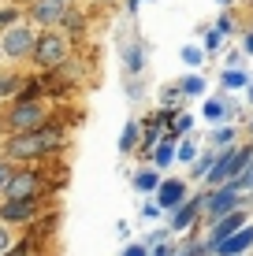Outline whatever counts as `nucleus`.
Masks as SVG:
<instances>
[{
	"label": "nucleus",
	"mask_w": 253,
	"mask_h": 256,
	"mask_svg": "<svg viewBox=\"0 0 253 256\" xmlns=\"http://www.w3.org/2000/svg\"><path fill=\"white\" fill-rule=\"evenodd\" d=\"M67 15V4H60V0H38L34 4V19L38 22H56Z\"/></svg>",
	"instance_id": "nucleus-13"
},
{
	"label": "nucleus",
	"mask_w": 253,
	"mask_h": 256,
	"mask_svg": "<svg viewBox=\"0 0 253 256\" xmlns=\"http://www.w3.org/2000/svg\"><path fill=\"white\" fill-rule=\"evenodd\" d=\"M205 208H208V216H212V223H216V219H223V216H231V212L242 208V193H234L231 186H220V190L208 193Z\"/></svg>",
	"instance_id": "nucleus-6"
},
{
	"label": "nucleus",
	"mask_w": 253,
	"mask_h": 256,
	"mask_svg": "<svg viewBox=\"0 0 253 256\" xmlns=\"http://www.w3.org/2000/svg\"><path fill=\"white\" fill-rule=\"evenodd\" d=\"M41 212V200H4L0 204V219L4 223H30Z\"/></svg>",
	"instance_id": "nucleus-9"
},
{
	"label": "nucleus",
	"mask_w": 253,
	"mask_h": 256,
	"mask_svg": "<svg viewBox=\"0 0 253 256\" xmlns=\"http://www.w3.org/2000/svg\"><path fill=\"white\" fill-rule=\"evenodd\" d=\"M67 52H71V45H67L64 34H41V38L34 41L30 56L38 60V67H60L67 60Z\"/></svg>",
	"instance_id": "nucleus-5"
},
{
	"label": "nucleus",
	"mask_w": 253,
	"mask_h": 256,
	"mask_svg": "<svg viewBox=\"0 0 253 256\" xmlns=\"http://www.w3.org/2000/svg\"><path fill=\"white\" fill-rule=\"evenodd\" d=\"M249 104H253V90H249Z\"/></svg>",
	"instance_id": "nucleus-35"
},
{
	"label": "nucleus",
	"mask_w": 253,
	"mask_h": 256,
	"mask_svg": "<svg viewBox=\"0 0 253 256\" xmlns=\"http://www.w3.org/2000/svg\"><path fill=\"white\" fill-rule=\"evenodd\" d=\"M253 164V145H242V148H223L220 160H216V167L208 171V186H227V182H234L242 171Z\"/></svg>",
	"instance_id": "nucleus-3"
},
{
	"label": "nucleus",
	"mask_w": 253,
	"mask_h": 256,
	"mask_svg": "<svg viewBox=\"0 0 253 256\" xmlns=\"http://www.w3.org/2000/svg\"><path fill=\"white\" fill-rule=\"evenodd\" d=\"M171 130H175V134H186L190 130V116H171Z\"/></svg>",
	"instance_id": "nucleus-26"
},
{
	"label": "nucleus",
	"mask_w": 253,
	"mask_h": 256,
	"mask_svg": "<svg viewBox=\"0 0 253 256\" xmlns=\"http://www.w3.org/2000/svg\"><path fill=\"white\" fill-rule=\"evenodd\" d=\"M249 130H253V122H249Z\"/></svg>",
	"instance_id": "nucleus-38"
},
{
	"label": "nucleus",
	"mask_w": 253,
	"mask_h": 256,
	"mask_svg": "<svg viewBox=\"0 0 253 256\" xmlns=\"http://www.w3.org/2000/svg\"><path fill=\"white\" fill-rule=\"evenodd\" d=\"M34 34L26 30V26H12V30L4 34V41H0V48H4V56H12V60H19V56H30L34 52Z\"/></svg>",
	"instance_id": "nucleus-7"
},
{
	"label": "nucleus",
	"mask_w": 253,
	"mask_h": 256,
	"mask_svg": "<svg viewBox=\"0 0 253 256\" xmlns=\"http://www.w3.org/2000/svg\"><path fill=\"white\" fill-rule=\"evenodd\" d=\"M8 174H12V171H8V167L0 164V186H4V182H8Z\"/></svg>",
	"instance_id": "nucleus-32"
},
{
	"label": "nucleus",
	"mask_w": 253,
	"mask_h": 256,
	"mask_svg": "<svg viewBox=\"0 0 253 256\" xmlns=\"http://www.w3.org/2000/svg\"><path fill=\"white\" fill-rule=\"evenodd\" d=\"M153 160H156V167H168L171 160H175V148H171V141H160V145L153 148Z\"/></svg>",
	"instance_id": "nucleus-15"
},
{
	"label": "nucleus",
	"mask_w": 253,
	"mask_h": 256,
	"mask_svg": "<svg viewBox=\"0 0 253 256\" xmlns=\"http://www.w3.org/2000/svg\"><path fill=\"white\" fill-rule=\"evenodd\" d=\"M220 41H223V34H220V30H212V34H208V38H205V48H216V45H220Z\"/></svg>",
	"instance_id": "nucleus-30"
},
{
	"label": "nucleus",
	"mask_w": 253,
	"mask_h": 256,
	"mask_svg": "<svg viewBox=\"0 0 253 256\" xmlns=\"http://www.w3.org/2000/svg\"><path fill=\"white\" fill-rule=\"evenodd\" d=\"M156 186H160V174H156V171H142V174L134 178V190H142V193H149V190H156Z\"/></svg>",
	"instance_id": "nucleus-18"
},
{
	"label": "nucleus",
	"mask_w": 253,
	"mask_h": 256,
	"mask_svg": "<svg viewBox=\"0 0 253 256\" xmlns=\"http://www.w3.org/2000/svg\"><path fill=\"white\" fill-rule=\"evenodd\" d=\"M194 156H197V148L190 145V141H186V145H179V160H182V164H190Z\"/></svg>",
	"instance_id": "nucleus-28"
},
{
	"label": "nucleus",
	"mask_w": 253,
	"mask_h": 256,
	"mask_svg": "<svg viewBox=\"0 0 253 256\" xmlns=\"http://www.w3.org/2000/svg\"><path fill=\"white\" fill-rule=\"evenodd\" d=\"M123 64L138 74V70H142V48H138V45H130V48H127V56H123Z\"/></svg>",
	"instance_id": "nucleus-21"
},
{
	"label": "nucleus",
	"mask_w": 253,
	"mask_h": 256,
	"mask_svg": "<svg viewBox=\"0 0 253 256\" xmlns=\"http://www.w3.org/2000/svg\"><path fill=\"white\" fill-rule=\"evenodd\" d=\"M186 96H201L205 93V78L201 74H190V78H182V86H179Z\"/></svg>",
	"instance_id": "nucleus-16"
},
{
	"label": "nucleus",
	"mask_w": 253,
	"mask_h": 256,
	"mask_svg": "<svg viewBox=\"0 0 253 256\" xmlns=\"http://www.w3.org/2000/svg\"><path fill=\"white\" fill-rule=\"evenodd\" d=\"M205 252H212V245L208 242H186V245H179L175 256H205Z\"/></svg>",
	"instance_id": "nucleus-17"
},
{
	"label": "nucleus",
	"mask_w": 253,
	"mask_h": 256,
	"mask_svg": "<svg viewBox=\"0 0 253 256\" xmlns=\"http://www.w3.org/2000/svg\"><path fill=\"white\" fill-rule=\"evenodd\" d=\"M12 242H15L12 223H4V219H0V252H12Z\"/></svg>",
	"instance_id": "nucleus-22"
},
{
	"label": "nucleus",
	"mask_w": 253,
	"mask_h": 256,
	"mask_svg": "<svg viewBox=\"0 0 253 256\" xmlns=\"http://www.w3.org/2000/svg\"><path fill=\"white\" fill-rule=\"evenodd\" d=\"M205 119H212V122L227 119V104H223V100H208L205 104Z\"/></svg>",
	"instance_id": "nucleus-20"
},
{
	"label": "nucleus",
	"mask_w": 253,
	"mask_h": 256,
	"mask_svg": "<svg viewBox=\"0 0 253 256\" xmlns=\"http://www.w3.org/2000/svg\"><path fill=\"white\" fill-rule=\"evenodd\" d=\"M138 138H142L138 122H127V126H123V138H119V148H123V152H130V148H138Z\"/></svg>",
	"instance_id": "nucleus-14"
},
{
	"label": "nucleus",
	"mask_w": 253,
	"mask_h": 256,
	"mask_svg": "<svg viewBox=\"0 0 253 256\" xmlns=\"http://www.w3.org/2000/svg\"><path fill=\"white\" fill-rule=\"evenodd\" d=\"M149 256H175V249H171L168 242H160V245H156V249H153Z\"/></svg>",
	"instance_id": "nucleus-29"
},
{
	"label": "nucleus",
	"mask_w": 253,
	"mask_h": 256,
	"mask_svg": "<svg viewBox=\"0 0 253 256\" xmlns=\"http://www.w3.org/2000/svg\"><path fill=\"white\" fill-rule=\"evenodd\" d=\"M19 82H23V78H0V96L19 93Z\"/></svg>",
	"instance_id": "nucleus-25"
},
{
	"label": "nucleus",
	"mask_w": 253,
	"mask_h": 256,
	"mask_svg": "<svg viewBox=\"0 0 253 256\" xmlns=\"http://www.w3.org/2000/svg\"><path fill=\"white\" fill-rule=\"evenodd\" d=\"M220 82L227 86V90H238V86H246V74H242V70H227V74H223Z\"/></svg>",
	"instance_id": "nucleus-24"
},
{
	"label": "nucleus",
	"mask_w": 253,
	"mask_h": 256,
	"mask_svg": "<svg viewBox=\"0 0 253 256\" xmlns=\"http://www.w3.org/2000/svg\"><path fill=\"white\" fill-rule=\"evenodd\" d=\"M0 256H26L23 249H15V252H0Z\"/></svg>",
	"instance_id": "nucleus-34"
},
{
	"label": "nucleus",
	"mask_w": 253,
	"mask_h": 256,
	"mask_svg": "<svg viewBox=\"0 0 253 256\" xmlns=\"http://www.w3.org/2000/svg\"><path fill=\"white\" fill-rule=\"evenodd\" d=\"M0 56H4V48H0Z\"/></svg>",
	"instance_id": "nucleus-37"
},
{
	"label": "nucleus",
	"mask_w": 253,
	"mask_h": 256,
	"mask_svg": "<svg viewBox=\"0 0 253 256\" xmlns=\"http://www.w3.org/2000/svg\"><path fill=\"white\" fill-rule=\"evenodd\" d=\"M231 138H234V130H231V126H223V130H216L212 145H216V148H220V152H223V148H231Z\"/></svg>",
	"instance_id": "nucleus-23"
},
{
	"label": "nucleus",
	"mask_w": 253,
	"mask_h": 256,
	"mask_svg": "<svg viewBox=\"0 0 253 256\" xmlns=\"http://www.w3.org/2000/svg\"><path fill=\"white\" fill-rule=\"evenodd\" d=\"M205 200H208V193L190 197L182 208H175V216H171V230H186V226H194V223H197V212L205 208Z\"/></svg>",
	"instance_id": "nucleus-12"
},
{
	"label": "nucleus",
	"mask_w": 253,
	"mask_h": 256,
	"mask_svg": "<svg viewBox=\"0 0 253 256\" xmlns=\"http://www.w3.org/2000/svg\"><path fill=\"white\" fill-rule=\"evenodd\" d=\"M64 145V130L60 126H41L26 130V134H12L8 141V160H41V156L56 152Z\"/></svg>",
	"instance_id": "nucleus-1"
},
{
	"label": "nucleus",
	"mask_w": 253,
	"mask_h": 256,
	"mask_svg": "<svg viewBox=\"0 0 253 256\" xmlns=\"http://www.w3.org/2000/svg\"><path fill=\"white\" fill-rule=\"evenodd\" d=\"M156 204L160 208H182L186 204V182H179V178H168V182H160L156 186Z\"/></svg>",
	"instance_id": "nucleus-11"
},
{
	"label": "nucleus",
	"mask_w": 253,
	"mask_h": 256,
	"mask_svg": "<svg viewBox=\"0 0 253 256\" xmlns=\"http://www.w3.org/2000/svg\"><path fill=\"white\" fill-rule=\"evenodd\" d=\"M246 52L253 56V34H246Z\"/></svg>",
	"instance_id": "nucleus-33"
},
{
	"label": "nucleus",
	"mask_w": 253,
	"mask_h": 256,
	"mask_svg": "<svg viewBox=\"0 0 253 256\" xmlns=\"http://www.w3.org/2000/svg\"><path fill=\"white\" fill-rule=\"evenodd\" d=\"M8 130L12 134H26V130H41L49 126V108L41 96H19V100L12 104V112L4 116Z\"/></svg>",
	"instance_id": "nucleus-2"
},
{
	"label": "nucleus",
	"mask_w": 253,
	"mask_h": 256,
	"mask_svg": "<svg viewBox=\"0 0 253 256\" xmlns=\"http://www.w3.org/2000/svg\"><path fill=\"white\" fill-rule=\"evenodd\" d=\"M249 249H253V223H246L242 230H234L227 242H220L212 252H216V256H246Z\"/></svg>",
	"instance_id": "nucleus-8"
},
{
	"label": "nucleus",
	"mask_w": 253,
	"mask_h": 256,
	"mask_svg": "<svg viewBox=\"0 0 253 256\" xmlns=\"http://www.w3.org/2000/svg\"><path fill=\"white\" fill-rule=\"evenodd\" d=\"M220 4H227V0H220Z\"/></svg>",
	"instance_id": "nucleus-36"
},
{
	"label": "nucleus",
	"mask_w": 253,
	"mask_h": 256,
	"mask_svg": "<svg viewBox=\"0 0 253 256\" xmlns=\"http://www.w3.org/2000/svg\"><path fill=\"white\" fill-rule=\"evenodd\" d=\"M123 256H149V252H145L142 245H127V249H123Z\"/></svg>",
	"instance_id": "nucleus-31"
},
{
	"label": "nucleus",
	"mask_w": 253,
	"mask_h": 256,
	"mask_svg": "<svg viewBox=\"0 0 253 256\" xmlns=\"http://www.w3.org/2000/svg\"><path fill=\"white\" fill-rule=\"evenodd\" d=\"M249 256H253V252H249Z\"/></svg>",
	"instance_id": "nucleus-39"
},
{
	"label": "nucleus",
	"mask_w": 253,
	"mask_h": 256,
	"mask_svg": "<svg viewBox=\"0 0 253 256\" xmlns=\"http://www.w3.org/2000/svg\"><path fill=\"white\" fill-rule=\"evenodd\" d=\"M41 190H45V182H41L38 171H12V174H8V182L0 186L4 200H38Z\"/></svg>",
	"instance_id": "nucleus-4"
},
{
	"label": "nucleus",
	"mask_w": 253,
	"mask_h": 256,
	"mask_svg": "<svg viewBox=\"0 0 253 256\" xmlns=\"http://www.w3.org/2000/svg\"><path fill=\"white\" fill-rule=\"evenodd\" d=\"M201 56H205L201 48H182V60H186L190 67H194V64H201Z\"/></svg>",
	"instance_id": "nucleus-27"
},
{
	"label": "nucleus",
	"mask_w": 253,
	"mask_h": 256,
	"mask_svg": "<svg viewBox=\"0 0 253 256\" xmlns=\"http://www.w3.org/2000/svg\"><path fill=\"white\" fill-rule=\"evenodd\" d=\"M227 186H231L234 193H246V190H253V164H249V167H246V171H242L234 182H227Z\"/></svg>",
	"instance_id": "nucleus-19"
},
{
	"label": "nucleus",
	"mask_w": 253,
	"mask_h": 256,
	"mask_svg": "<svg viewBox=\"0 0 253 256\" xmlns=\"http://www.w3.org/2000/svg\"><path fill=\"white\" fill-rule=\"evenodd\" d=\"M242 226H246V212H231V216H223V219H216L212 223V234H208V245H220V242H227V238L234 234V230H242Z\"/></svg>",
	"instance_id": "nucleus-10"
}]
</instances>
